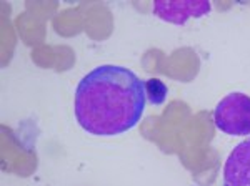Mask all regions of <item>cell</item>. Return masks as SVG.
I'll return each mask as SVG.
<instances>
[{
    "mask_svg": "<svg viewBox=\"0 0 250 186\" xmlns=\"http://www.w3.org/2000/svg\"><path fill=\"white\" fill-rule=\"evenodd\" d=\"M145 105V82L120 65L95 67L75 88V120L94 136H117L135 128Z\"/></svg>",
    "mask_w": 250,
    "mask_h": 186,
    "instance_id": "6da1fadb",
    "label": "cell"
},
{
    "mask_svg": "<svg viewBox=\"0 0 250 186\" xmlns=\"http://www.w3.org/2000/svg\"><path fill=\"white\" fill-rule=\"evenodd\" d=\"M213 121L229 136H250V96L242 92L229 93L217 103Z\"/></svg>",
    "mask_w": 250,
    "mask_h": 186,
    "instance_id": "7a4b0ae2",
    "label": "cell"
},
{
    "mask_svg": "<svg viewBox=\"0 0 250 186\" xmlns=\"http://www.w3.org/2000/svg\"><path fill=\"white\" fill-rule=\"evenodd\" d=\"M212 10L207 0H155L152 12L157 19L173 25H185L190 19H202Z\"/></svg>",
    "mask_w": 250,
    "mask_h": 186,
    "instance_id": "3957f363",
    "label": "cell"
},
{
    "mask_svg": "<svg viewBox=\"0 0 250 186\" xmlns=\"http://www.w3.org/2000/svg\"><path fill=\"white\" fill-rule=\"evenodd\" d=\"M222 186H250V136L240 141L227 156Z\"/></svg>",
    "mask_w": 250,
    "mask_h": 186,
    "instance_id": "277c9868",
    "label": "cell"
},
{
    "mask_svg": "<svg viewBox=\"0 0 250 186\" xmlns=\"http://www.w3.org/2000/svg\"><path fill=\"white\" fill-rule=\"evenodd\" d=\"M145 96L150 105H162L168 96V87L160 78H148L145 82Z\"/></svg>",
    "mask_w": 250,
    "mask_h": 186,
    "instance_id": "5b68a950",
    "label": "cell"
}]
</instances>
